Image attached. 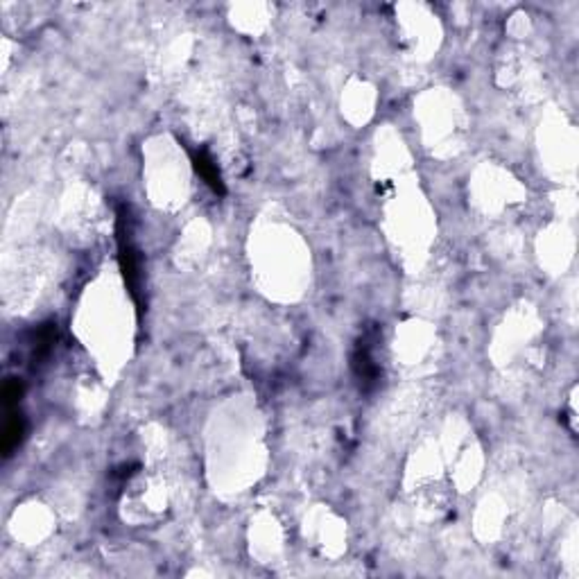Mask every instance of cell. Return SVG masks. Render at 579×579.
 I'll return each mask as SVG.
<instances>
[{
    "label": "cell",
    "instance_id": "1",
    "mask_svg": "<svg viewBox=\"0 0 579 579\" xmlns=\"http://www.w3.org/2000/svg\"><path fill=\"white\" fill-rule=\"evenodd\" d=\"M353 371L358 378L365 383V385H376L378 383V376H381V367L378 362H376V356H373V346L369 342V338H362L360 344L356 346V353H353Z\"/></svg>",
    "mask_w": 579,
    "mask_h": 579
},
{
    "label": "cell",
    "instance_id": "2",
    "mask_svg": "<svg viewBox=\"0 0 579 579\" xmlns=\"http://www.w3.org/2000/svg\"><path fill=\"white\" fill-rule=\"evenodd\" d=\"M195 168L199 170L201 179H204L215 193H220V195L224 193V183H222V177L218 172V166H215V161L208 156V152H204V150L195 152Z\"/></svg>",
    "mask_w": 579,
    "mask_h": 579
},
{
    "label": "cell",
    "instance_id": "3",
    "mask_svg": "<svg viewBox=\"0 0 579 579\" xmlns=\"http://www.w3.org/2000/svg\"><path fill=\"white\" fill-rule=\"evenodd\" d=\"M21 437H23V421H21V416L14 414L7 421L5 433H3V450H5V455H11V450L19 446Z\"/></svg>",
    "mask_w": 579,
    "mask_h": 579
},
{
    "label": "cell",
    "instance_id": "4",
    "mask_svg": "<svg viewBox=\"0 0 579 579\" xmlns=\"http://www.w3.org/2000/svg\"><path fill=\"white\" fill-rule=\"evenodd\" d=\"M21 392H23V387H21L16 381H9V383L5 385V401L11 406V403H16V401H19Z\"/></svg>",
    "mask_w": 579,
    "mask_h": 579
}]
</instances>
